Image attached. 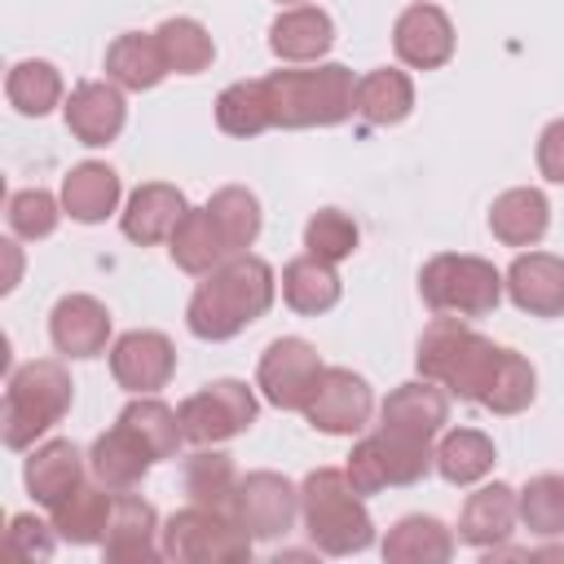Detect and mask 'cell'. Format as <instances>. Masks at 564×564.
Masks as SVG:
<instances>
[{
	"mask_svg": "<svg viewBox=\"0 0 564 564\" xmlns=\"http://www.w3.org/2000/svg\"><path fill=\"white\" fill-rule=\"evenodd\" d=\"M278 295V278L269 269V260L242 251L229 256L225 264H216L212 273H203V282L194 286L189 304H185V326L198 339H234L238 330H247L251 322H260L273 308Z\"/></svg>",
	"mask_w": 564,
	"mask_h": 564,
	"instance_id": "1",
	"label": "cell"
},
{
	"mask_svg": "<svg viewBox=\"0 0 564 564\" xmlns=\"http://www.w3.org/2000/svg\"><path fill=\"white\" fill-rule=\"evenodd\" d=\"M22 480H26L31 498L53 511L70 489L84 485V454L75 449V441H62V436L44 441V445L31 449V458L22 467Z\"/></svg>",
	"mask_w": 564,
	"mask_h": 564,
	"instance_id": "23",
	"label": "cell"
},
{
	"mask_svg": "<svg viewBox=\"0 0 564 564\" xmlns=\"http://www.w3.org/2000/svg\"><path fill=\"white\" fill-rule=\"evenodd\" d=\"M392 48H397V57L405 66L436 70V66H445L454 57V22L445 18L441 4L419 0V4H410V9L397 13V22H392Z\"/></svg>",
	"mask_w": 564,
	"mask_h": 564,
	"instance_id": "14",
	"label": "cell"
},
{
	"mask_svg": "<svg viewBox=\"0 0 564 564\" xmlns=\"http://www.w3.org/2000/svg\"><path fill=\"white\" fill-rule=\"evenodd\" d=\"M414 110V84L397 66H379L357 79V115L375 128H392Z\"/></svg>",
	"mask_w": 564,
	"mask_h": 564,
	"instance_id": "32",
	"label": "cell"
},
{
	"mask_svg": "<svg viewBox=\"0 0 564 564\" xmlns=\"http://www.w3.org/2000/svg\"><path fill=\"white\" fill-rule=\"evenodd\" d=\"M538 172L551 185H564V119H551L538 137Z\"/></svg>",
	"mask_w": 564,
	"mask_h": 564,
	"instance_id": "45",
	"label": "cell"
},
{
	"mask_svg": "<svg viewBox=\"0 0 564 564\" xmlns=\"http://www.w3.org/2000/svg\"><path fill=\"white\" fill-rule=\"evenodd\" d=\"M119 423H128V427L150 445L154 463H159V458H172V454L181 449V441H185V432H181V414H176L167 401H159L154 392L132 397V401L123 405Z\"/></svg>",
	"mask_w": 564,
	"mask_h": 564,
	"instance_id": "36",
	"label": "cell"
},
{
	"mask_svg": "<svg viewBox=\"0 0 564 564\" xmlns=\"http://www.w3.org/2000/svg\"><path fill=\"white\" fill-rule=\"evenodd\" d=\"M489 229L502 247H533L542 242V234L551 229V203L542 189L533 185H516L502 189L489 207Z\"/></svg>",
	"mask_w": 564,
	"mask_h": 564,
	"instance_id": "25",
	"label": "cell"
},
{
	"mask_svg": "<svg viewBox=\"0 0 564 564\" xmlns=\"http://www.w3.org/2000/svg\"><path fill=\"white\" fill-rule=\"evenodd\" d=\"M62 115H66V128L79 145H110L123 132L128 101H123V88L115 79H84L70 88Z\"/></svg>",
	"mask_w": 564,
	"mask_h": 564,
	"instance_id": "15",
	"label": "cell"
},
{
	"mask_svg": "<svg viewBox=\"0 0 564 564\" xmlns=\"http://www.w3.org/2000/svg\"><path fill=\"white\" fill-rule=\"evenodd\" d=\"M185 212H189V203H185V194H181L176 185H167V181H145V185L132 189V198H128L119 225H123V234H128L132 242L150 247V242L172 238V229L181 225Z\"/></svg>",
	"mask_w": 564,
	"mask_h": 564,
	"instance_id": "21",
	"label": "cell"
},
{
	"mask_svg": "<svg viewBox=\"0 0 564 564\" xmlns=\"http://www.w3.org/2000/svg\"><path fill=\"white\" fill-rule=\"evenodd\" d=\"M357 238H361V234H357L352 216H344L339 207H322V212H313L308 225H304V247H308V256L330 260V264L348 260V256L357 251Z\"/></svg>",
	"mask_w": 564,
	"mask_h": 564,
	"instance_id": "42",
	"label": "cell"
},
{
	"mask_svg": "<svg viewBox=\"0 0 564 564\" xmlns=\"http://www.w3.org/2000/svg\"><path fill=\"white\" fill-rule=\"evenodd\" d=\"M300 516H304L313 546L326 555H357L375 542V520L339 467H317L304 476Z\"/></svg>",
	"mask_w": 564,
	"mask_h": 564,
	"instance_id": "4",
	"label": "cell"
},
{
	"mask_svg": "<svg viewBox=\"0 0 564 564\" xmlns=\"http://www.w3.org/2000/svg\"><path fill=\"white\" fill-rule=\"evenodd\" d=\"M335 44V22L317 4H291L269 26V48L282 62H317Z\"/></svg>",
	"mask_w": 564,
	"mask_h": 564,
	"instance_id": "22",
	"label": "cell"
},
{
	"mask_svg": "<svg viewBox=\"0 0 564 564\" xmlns=\"http://www.w3.org/2000/svg\"><path fill=\"white\" fill-rule=\"evenodd\" d=\"M533 397H538V375H533V366H529L520 352L507 348V357H502V366H498V375H494V383H489V392H485L480 405L494 410V414H520V410L533 405Z\"/></svg>",
	"mask_w": 564,
	"mask_h": 564,
	"instance_id": "41",
	"label": "cell"
},
{
	"mask_svg": "<svg viewBox=\"0 0 564 564\" xmlns=\"http://www.w3.org/2000/svg\"><path fill=\"white\" fill-rule=\"evenodd\" d=\"M150 463H154L150 445H145L128 423H115V427L101 432V436L93 441V449H88V467H93V476H97L106 489H115V494L132 489V485L150 471Z\"/></svg>",
	"mask_w": 564,
	"mask_h": 564,
	"instance_id": "24",
	"label": "cell"
},
{
	"mask_svg": "<svg viewBox=\"0 0 564 564\" xmlns=\"http://www.w3.org/2000/svg\"><path fill=\"white\" fill-rule=\"evenodd\" d=\"M119 207V172L110 163L84 159L62 176V212L79 225H97Z\"/></svg>",
	"mask_w": 564,
	"mask_h": 564,
	"instance_id": "27",
	"label": "cell"
},
{
	"mask_svg": "<svg viewBox=\"0 0 564 564\" xmlns=\"http://www.w3.org/2000/svg\"><path fill=\"white\" fill-rule=\"evenodd\" d=\"M110 511H115V494L97 480V485H79L70 489L57 507H53V529L62 542H75V546H93L106 538L110 529Z\"/></svg>",
	"mask_w": 564,
	"mask_h": 564,
	"instance_id": "29",
	"label": "cell"
},
{
	"mask_svg": "<svg viewBox=\"0 0 564 564\" xmlns=\"http://www.w3.org/2000/svg\"><path fill=\"white\" fill-rule=\"evenodd\" d=\"M507 295L529 317H564V260L551 251H520L507 269Z\"/></svg>",
	"mask_w": 564,
	"mask_h": 564,
	"instance_id": "17",
	"label": "cell"
},
{
	"mask_svg": "<svg viewBox=\"0 0 564 564\" xmlns=\"http://www.w3.org/2000/svg\"><path fill=\"white\" fill-rule=\"evenodd\" d=\"M260 84L269 97L273 128H330L357 110V79L344 62H322L308 70H273Z\"/></svg>",
	"mask_w": 564,
	"mask_h": 564,
	"instance_id": "3",
	"label": "cell"
},
{
	"mask_svg": "<svg viewBox=\"0 0 564 564\" xmlns=\"http://www.w3.org/2000/svg\"><path fill=\"white\" fill-rule=\"evenodd\" d=\"M167 251H172V264L185 269V273H212L216 264L229 260V247L220 238V225H216V216L207 207H189L181 216V225L167 238Z\"/></svg>",
	"mask_w": 564,
	"mask_h": 564,
	"instance_id": "30",
	"label": "cell"
},
{
	"mask_svg": "<svg viewBox=\"0 0 564 564\" xmlns=\"http://www.w3.org/2000/svg\"><path fill=\"white\" fill-rule=\"evenodd\" d=\"M278 282H282L286 308H295L300 317H317V313L335 308L339 295H344V282H339L335 264H330V260H317V256H308V251L295 256V260H286Z\"/></svg>",
	"mask_w": 564,
	"mask_h": 564,
	"instance_id": "28",
	"label": "cell"
},
{
	"mask_svg": "<svg viewBox=\"0 0 564 564\" xmlns=\"http://www.w3.org/2000/svg\"><path fill=\"white\" fill-rule=\"evenodd\" d=\"M383 427H397V432H410V436H436L445 423H449V392L432 379H410L401 388L388 392L383 410H379Z\"/></svg>",
	"mask_w": 564,
	"mask_h": 564,
	"instance_id": "20",
	"label": "cell"
},
{
	"mask_svg": "<svg viewBox=\"0 0 564 564\" xmlns=\"http://www.w3.org/2000/svg\"><path fill=\"white\" fill-rule=\"evenodd\" d=\"M256 392L242 379H212L207 388L189 392L176 414H181V432L194 445H216L229 441L238 432H247L256 423Z\"/></svg>",
	"mask_w": 564,
	"mask_h": 564,
	"instance_id": "9",
	"label": "cell"
},
{
	"mask_svg": "<svg viewBox=\"0 0 564 564\" xmlns=\"http://www.w3.org/2000/svg\"><path fill=\"white\" fill-rule=\"evenodd\" d=\"M494 463H498V449L476 427H454L436 445V471L449 485H476V480H485L494 471Z\"/></svg>",
	"mask_w": 564,
	"mask_h": 564,
	"instance_id": "33",
	"label": "cell"
},
{
	"mask_svg": "<svg viewBox=\"0 0 564 564\" xmlns=\"http://www.w3.org/2000/svg\"><path fill=\"white\" fill-rule=\"evenodd\" d=\"M163 75H167V57H163L154 31H123L106 48V79H115L123 93L159 88Z\"/></svg>",
	"mask_w": 564,
	"mask_h": 564,
	"instance_id": "26",
	"label": "cell"
},
{
	"mask_svg": "<svg viewBox=\"0 0 564 564\" xmlns=\"http://www.w3.org/2000/svg\"><path fill=\"white\" fill-rule=\"evenodd\" d=\"M216 128L229 132V137H260L264 128H273L264 84L260 79H238V84L220 88V97H216Z\"/></svg>",
	"mask_w": 564,
	"mask_h": 564,
	"instance_id": "37",
	"label": "cell"
},
{
	"mask_svg": "<svg viewBox=\"0 0 564 564\" xmlns=\"http://www.w3.org/2000/svg\"><path fill=\"white\" fill-rule=\"evenodd\" d=\"M207 212L216 216L229 256H242V251L256 242V234H260V198H256L247 185H220V189L212 194Z\"/></svg>",
	"mask_w": 564,
	"mask_h": 564,
	"instance_id": "38",
	"label": "cell"
},
{
	"mask_svg": "<svg viewBox=\"0 0 564 564\" xmlns=\"http://www.w3.org/2000/svg\"><path fill=\"white\" fill-rule=\"evenodd\" d=\"M238 471H234V458L220 454V449H198L185 458V494L189 502L198 507H216V511H234V498H238Z\"/></svg>",
	"mask_w": 564,
	"mask_h": 564,
	"instance_id": "34",
	"label": "cell"
},
{
	"mask_svg": "<svg viewBox=\"0 0 564 564\" xmlns=\"http://www.w3.org/2000/svg\"><path fill=\"white\" fill-rule=\"evenodd\" d=\"M9 229L18 234V238H48L53 229H57V220H62V203L48 194V189H40V185H31V189H13L9 194Z\"/></svg>",
	"mask_w": 564,
	"mask_h": 564,
	"instance_id": "43",
	"label": "cell"
},
{
	"mask_svg": "<svg viewBox=\"0 0 564 564\" xmlns=\"http://www.w3.org/2000/svg\"><path fill=\"white\" fill-rule=\"evenodd\" d=\"M507 348H498L494 339H485L480 330L467 326V317H432L419 335V352H414V366L423 379L441 383L449 397H463V401H485L498 366H502Z\"/></svg>",
	"mask_w": 564,
	"mask_h": 564,
	"instance_id": "2",
	"label": "cell"
},
{
	"mask_svg": "<svg viewBox=\"0 0 564 564\" xmlns=\"http://www.w3.org/2000/svg\"><path fill=\"white\" fill-rule=\"evenodd\" d=\"M516 498H520V520H524L529 533H538V538H560L564 533V476L542 471Z\"/></svg>",
	"mask_w": 564,
	"mask_h": 564,
	"instance_id": "40",
	"label": "cell"
},
{
	"mask_svg": "<svg viewBox=\"0 0 564 564\" xmlns=\"http://www.w3.org/2000/svg\"><path fill=\"white\" fill-rule=\"evenodd\" d=\"M436 467V449L427 436H410L397 427H379L375 436H361L344 463L348 485L366 498L388 485H419Z\"/></svg>",
	"mask_w": 564,
	"mask_h": 564,
	"instance_id": "7",
	"label": "cell"
},
{
	"mask_svg": "<svg viewBox=\"0 0 564 564\" xmlns=\"http://www.w3.org/2000/svg\"><path fill=\"white\" fill-rule=\"evenodd\" d=\"M502 273L494 269V260L480 256H458V251H441L423 264L419 273V295L432 313H449V317H485L498 308L502 300Z\"/></svg>",
	"mask_w": 564,
	"mask_h": 564,
	"instance_id": "6",
	"label": "cell"
},
{
	"mask_svg": "<svg viewBox=\"0 0 564 564\" xmlns=\"http://www.w3.org/2000/svg\"><path fill=\"white\" fill-rule=\"evenodd\" d=\"M53 533H57V529H48L44 520H35V516L22 511V516L9 520L4 546H9L18 560H31V564H35V560H48V555H53Z\"/></svg>",
	"mask_w": 564,
	"mask_h": 564,
	"instance_id": "44",
	"label": "cell"
},
{
	"mask_svg": "<svg viewBox=\"0 0 564 564\" xmlns=\"http://www.w3.org/2000/svg\"><path fill=\"white\" fill-rule=\"evenodd\" d=\"M370 410H375L370 383L361 375H352L348 366H326L304 405V419L326 436H352L366 427Z\"/></svg>",
	"mask_w": 564,
	"mask_h": 564,
	"instance_id": "11",
	"label": "cell"
},
{
	"mask_svg": "<svg viewBox=\"0 0 564 564\" xmlns=\"http://www.w3.org/2000/svg\"><path fill=\"white\" fill-rule=\"evenodd\" d=\"M159 511L137 498V494H119L115 498V511H110V529L101 538V555L110 564H154L163 555V542H159Z\"/></svg>",
	"mask_w": 564,
	"mask_h": 564,
	"instance_id": "16",
	"label": "cell"
},
{
	"mask_svg": "<svg viewBox=\"0 0 564 564\" xmlns=\"http://www.w3.org/2000/svg\"><path fill=\"white\" fill-rule=\"evenodd\" d=\"M75 401V383L70 370L53 357L26 361L9 375L4 388V410H0V436L9 449H26L35 445V436H44L48 427H57L66 419Z\"/></svg>",
	"mask_w": 564,
	"mask_h": 564,
	"instance_id": "5",
	"label": "cell"
},
{
	"mask_svg": "<svg viewBox=\"0 0 564 564\" xmlns=\"http://www.w3.org/2000/svg\"><path fill=\"white\" fill-rule=\"evenodd\" d=\"M322 357L308 339L300 335H282L273 339L264 352H260V366H256V388L264 392L269 405L278 410H304L317 379H322Z\"/></svg>",
	"mask_w": 564,
	"mask_h": 564,
	"instance_id": "10",
	"label": "cell"
},
{
	"mask_svg": "<svg viewBox=\"0 0 564 564\" xmlns=\"http://www.w3.org/2000/svg\"><path fill=\"white\" fill-rule=\"evenodd\" d=\"M234 516L251 538H282L300 516V489L282 471H247L238 480Z\"/></svg>",
	"mask_w": 564,
	"mask_h": 564,
	"instance_id": "12",
	"label": "cell"
},
{
	"mask_svg": "<svg viewBox=\"0 0 564 564\" xmlns=\"http://www.w3.org/2000/svg\"><path fill=\"white\" fill-rule=\"evenodd\" d=\"M110 375L132 397L159 392L176 375V348L163 330H128L110 348Z\"/></svg>",
	"mask_w": 564,
	"mask_h": 564,
	"instance_id": "13",
	"label": "cell"
},
{
	"mask_svg": "<svg viewBox=\"0 0 564 564\" xmlns=\"http://www.w3.org/2000/svg\"><path fill=\"white\" fill-rule=\"evenodd\" d=\"M48 339L62 357H97L110 339V313L93 295H62L48 313Z\"/></svg>",
	"mask_w": 564,
	"mask_h": 564,
	"instance_id": "18",
	"label": "cell"
},
{
	"mask_svg": "<svg viewBox=\"0 0 564 564\" xmlns=\"http://www.w3.org/2000/svg\"><path fill=\"white\" fill-rule=\"evenodd\" d=\"M454 555V533L436 516H401L383 538L388 564H445Z\"/></svg>",
	"mask_w": 564,
	"mask_h": 564,
	"instance_id": "31",
	"label": "cell"
},
{
	"mask_svg": "<svg viewBox=\"0 0 564 564\" xmlns=\"http://www.w3.org/2000/svg\"><path fill=\"white\" fill-rule=\"evenodd\" d=\"M159 542H163V560H176V564H238L251 555L256 538L238 524L234 511L189 502L176 516H167Z\"/></svg>",
	"mask_w": 564,
	"mask_h": 564,
	"instance_id": "8",
	"label": "cell"
},
{
	"mask_svg": "<svg viewBox=\"0 0 564 564\" xmlns=\"http://www.w3.org/2000/svg\"><path fill=\"white\" fill-rule=\"evenodd\" d=\"M4 97H9V106H13L18 115L40 119V115H48V110L62 101V75H57L53 62L26 57V62H18V66L4 75Z\"/></svg>",
	"mask_w": 564,
	"mask_h": 564,
	"instance_id": "35",
	"label": "cell"
},
{
	"mask_svg": "<svg viewBox=\"0 0 564 564\" xmlns=\"http://www.w3.org/2000/svg\"><path fill=\"white\" fill-rule=\"evenodd\" d=\"M154 35L167 57V70H176V75H203L216 57V44L198 18H167Z\"/></svg>",
	"mask_w": 564,
	"mask_h": 564,
	"instance_id": "39",
	"label": "cell"
},
{
	"mask_svg": "<svg viewBox=\"0 0 564 564\" xmlns=\"http://www.w3.org/2000/svg\"><path fill=\"white\" fill-rule=\"evenodd\" d=\"M520 520V498L511 485L494 480V485H480L476 494H467L463 502V516H458V538L476 551H489V546H502L511 538Z\"/></svg>",
	"mask_w": 564,
	"mask_h": 564,
	"instance_id": "19",
	"label": "cell"
}]
</instances>
